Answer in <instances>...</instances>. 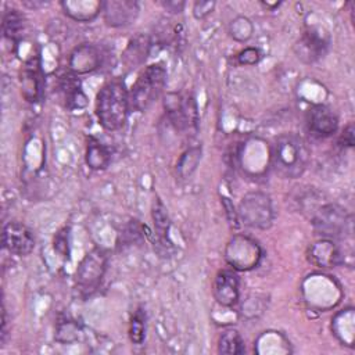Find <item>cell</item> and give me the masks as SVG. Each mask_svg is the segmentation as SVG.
I'll return each mask as SVG.
<instances>
[{
    "instance_id": "d6a6232c",
    "label": "cell",
    "mask_w": 355,
    "mask_h": 355,
    "mask_svg": "<svg viewBox=\"0 0 355 355\" xmlns=\"http://www.w3.org/2000/svg\"><path fill=\"white\" fill-rule=\"evenodd\" d=\"M222 202H223V205H225V208H226V214H227V216H229V220H230V223L232 225H234L236 227L239 226V216H237V211H234V208H233V205H232V202L229 201V198H222Z\"/></svg>"
},
{
    "instance_id": "9a60e30c",
    "label": "cell",
    "mask_w": 355,
    "mask_h": 355,
    "mask_svg": "<svg viewBox=\"0 0 355 355\" xmlns=\"http://www.w3.org/2000/svg\"><path fill=\"white\" fill-rule=\"evenodd\" d=\"M101 64V53L92 43H82L69 54L68 65L72 73L83 75L93 72Z\"/></svg>"
},
{
    "instance_id": "1f68e13d",
    "label": "cell",
    "mask_w": 355,
    "mask_h": 355,
    "mask_svg": "<svg viewBox=\"0 0 355 355\" xmlns=\"http://www.w3.org/2000/svg\"><path fill=\"white\" fill-rule=\"evenodd\" d=\"M338 144L341 146V147H352L354 146V125L352 123H348L345 128H344V130H343V133H341V136H340V139H338Z\"/></svg>"
},
{
    "instance_id": "30bf717a",
    "label": "cell",
    "mask_w": 355,
    "mask_h": 355,
    "mask_svg": "<svg viewBox=\"0 0 355 355\" xmlns=\"http://www.w3.org/2000/svg\"><path fill=\"white\" fill-rule=\"evenodd\" d=\"M308 261L318 268H333L347 262V252L337 240L320 239L309 245L306 252Z\"/></svg>"
},
{
    "instance_id": "cb8c5ba5",
    "label": "cell",
    "mask_w": 355,
    "mask_h": 355,
    "mask_svg": "<svg viewBox=\"0 0 355 355\" xmlns=\"http://www.w3.org/2000/svg\"><path fill=\"white\" fill-rule=\"evenodd\" d=\"M148 47H150V43L146 36H136L135 39H132L125 51L128 62L133 65L141 64L148 54Z\"/></svg>"
},
{
    "instance_id": "7a4b0ae2",
    "label": "cell",
    "mask_w": 355,
    "mask_h": 355,
    "mask_svg": "<svg viewBox=\"0 0 355 355\" xmlns=\"http://www.w3.org/2000/svg\"><path fill=\"white\" fill-rule=\"evenodd\" d=\"M129 108V93L122 80H111L97 93L96 115L107 130L121 129L128 119Z\"/></svg>"
},
{
    "instance_id": "7402d4cb",
    "label": "cell",
    "mask_w": 355,
    "mask_h": 355,
    "mask_svg": "<svg viewBox=\"0 0 355 355\" xmlns=\"http://www.w3.org/2000/svg\"><path fill=\"white\" fill-rule=\"evenodd\" d=\"M218 352L223 355H240L244 352V341L237 330H225L218 340Z\"/></svg>"
},
{
    "instance_id": "2e32d148",
    "label": "cell",
    "mask_w": 355,
    "mask_h": 355,
    "mask_svg": "<svg viewBox=\"0 0 355 355\" xmlns=\"http://www.w3.org/2000/svg\"><path fill=\"white\" fill-rule=\"evenodd\" d=\"M212 294L218 304L233 306L239 301V276L229 269L219 270L214 279Z\"/></svg>"
},
{
    "instance_id": "9c48e42d",
    "label": "cell",
    "mask_w": 355,
    "mask_h": 355,
    "mask_svg": "<svg viewBox=\"0 0 355 355\" xmlns=\"http://www.w3.org/2000/svg\"><path fill=\"white\" fill-rule=\"evenodd\" d=\"M330 46L329 35L318 26H308L294 44L297 58L305 64H312L326 55Z\"/></svg>"
},
{
    "instance_id": "f546056e",
    "label": "cell",
    "mask_w": 355,
    "mask_h": 355,
    "mask_svg": "<svg viewBox=\"0 0 355 355\" xmlns=\"http://www.w3.org/2000/svg\"><path fill=\"white\" fill-rule=\"evenodd\" d=\"M261 60V51L257 47H245L237 54V62L240 65H255Z\"/></svg>"
},
{
    "instance_id": "ffe728a7",
    "label": "cell",
    "mask_w": 355,
    "mask_h": 355,
    "mask_svg": "<svg viewBox=\"0 0 355 355\" xmlns=\"http://www.w3.org/2000/svg\"><path fill=\"white\" fill-rule=\"evenodd\" d=\"M85 159H86V164L89 168H92L94 171H100V169H105L110 165L111 154H110L108 148L100 140L90 137L87 140V146H86Z\"/></svg>"
},
{
    "instance_id": "277c9868",
    "label": "cell",
    "mask_w": 355,
    "mask_h": 355,
    "mask_svg": "<svg viewBox=\"0 0 355 355\" xmlns=\"http://www.w3.org/2000/svg\"><path fill=\"white\" fill-rule=\"evenodd\" d=\"M312 225L323 239L345 240L352 237V215L333 202L323 204L313 212Z\"/></svg>"
},
{
    "instance_id": "6da1fadb",
    "label": "cell",
    "mask_w": 355,
    "mask_h": 355,
    "mask_svg": "<svg viewBox=\"0 0 355 355\" xmlns=\"http://www.w3.org/2000/svg\"><path fill=\"white\" fill-rule=\"evenodd\" d=\"M311 161L308 141L295 133L280 135L270 150V166L283 179L300 178Z\"/></svg>"
},
{
    "instance_id": "5bb4252c",
    "label": "cell",
    "mask_w": 355,
    "mask_h": 355,
    "mask_svg": "<svg viewBox=\"0 0 355 355\" xmlns=\"http://www.w3.org/2000/svg\"><path fill=\"white\" fill-rule=\"evenodd\" d=\"M44 78L40 68L39 57H32L21 73V93L29 103H36L43 96Z\"/></svg>"
},
{
    "instance_id": "7c38bea8",
    "label": "cell",
    "mask_w": 355,
    "mask_h": 355,
    "mask_svg": "<svg viewBox=\"0 0 355 355\" xmlns=\"http://www.w3.org/2000/svg\"><path fill=\"white\" fill-rule=\"evenodd\" d=\"M306 128L312 136L324 139L336 133L338 128V118L327 105L313 104L306 111Z\"/></svg>"
},
{
    "instance_id": "52a82bcc",
    "label": "cell",
    "mask_w": 355,
    "mask_h": 355,
    "mask_svg": "<svg viewBox=\"0 0 355 355\" xmlns=\"http://www.w3.org/2000/svg\"><path fill=\"white\" fill-rule=\"evenodd\" d=\"M164 108L169 122L180 132H197L198 111L191 96L183 97L178 93H168L164 98Z\"/></svg>"
},
{
    "instance_id": "836d02e7",
    "label": "cell",
    "mask_w": 355,
    "mask_h": 355,
    "mask_svg": "<svg viewBox=\"0 0 355 355\" xmlns=\"http://www.w3.org/2000/svg\"><path fill=\"white\" fill-rule=\"evenodd\" d=\"M162 6L171 12H180L184 7V1H164Z\"/></svg>"
},
{
    "instance_id": "5b68a950",
    "label": "cell",
    "mask_w": 355,
    "mask_h": 355,
    "mask_svg": "<svg viewBox=\"0 0 355 355\" xmlns=\"http://www.w3.org/2000/svg\"><path fill=\"white\" fill-rule=\"evenodd\" d=\"M241 223L252 229H269L275 220V209L270 197L263 191H250L243 196L237 208Z\"/></svg>"
},
{
    "instance_id": "e575fe53",
    "label": "cell",
    "mask_w": 355,
    "mask_h": 355,
    "mask_svg": "<svg viewBox=\"0 0 355 355\" xmlns=\"http://www.w3.org/2000/svg\"><path fill=\"white\" fill-rule=\"evenodd\" d=\"M265 7H268V8H270V10H273V8H276V7H279L280 6V3H262Z\"/></svg>"
},
{
    "instance_id": "ac0fdd59",
    "label": "cell",
    "mask_w": 355,
    "mask_h": 355,
    "mask_svg": "<svg viewBox=\"0 0 355 355\" xmlns=\"http://www.w3.org/2000/svg\"><path fill=\"white\" fill-rule=\"evenodd\" d=\"M62 11L67 17L78 22L93 21L103 8V1L96 0H65L61 1Z\"/></svg>"
},
{
    "instance_id": "e0dca14e",
    "label": "cell",
    "mask_w": 355,
    "mask_h": 355,
    "mask_svg": "<svg viewBox=\"0 0 355 355\" xmlns=\"http://www.w3.org/2000/svg\"><path fill=\"white\" fill-rule=\"evenodd\" d=\"M60 92L62 93L64 97V104L69 110H79L86 107L87 104V97L82 90L80 80L76 78L75 73L69 72L65 73L60 78L58 82Z\"/></svg>"
},
{
    "instance_id": "83f0119b",
    "label": "cell",
    "mask_w": 355,
    "mask_h": 355,
    "mask_svg": "<svg viewBox=\"0 0 355 355\" xmlns=\"http://www.w3.org/2000/svg\"><path fill=\"white\" fill-rule=\"evenodd\" d=\"M153 219H154V225H155V229H157L159 237L162 240H165L171 223H169V218H168L166 209H165L164 204L159 200H155V202H154Z\"/></svg>"
},
{
    "instance_id": "d4e9b609",
    "label": "cell",
    "mask_w": 355,
    "mask_h": 355,
    "mask_svg": "<svg viewBox=\"0 0 355 355\" xmlns=\"http://www.w3.org/2000/svg\"><path fill=\"white\" fill-rule=\"evenodd\" d=\"M80 334H82L80 326L75 320L67 319V320H62L57 324L55 340L58 343H62V344H72V343L79 340Z\"/></svg>"
},
{
    "instance_id": "603a6c76",
    "label": "cell",
    "mask_w": 355,
    "mask_h": 355,
    "mask_svg": "<svg viewBox=\"0 0 355 355\" xmlns=\"http://www.w3.org/2000/svg\"><path fill=\"white\" fill-rule=\"evenodd\" d=\"M201 159V147H190L189 150H186L178 164H176V172L180 178H189L198 166V162Z\"/></svg>"
},
{
    "instance_id": "d6986e66",
    "label": "cell",
    "mask_w": 355,
    "mask_h": 355,
    "mask_svg": "<svg viewBox=\"0 0 355 355\" xmlns=\"http://www.w3.org/2000/svg\"><path fill=\"white\" fill-rule=\"evenodd\" d=\"M354 308H345L331 319V330L343 345L352 347L354 343Z\"/></svg>"
},
{
    "instance_id": "3957f363",
    "label": "cell",
    "mask_w": 355,
    "mask_h": 355,
    "mask_svg": "<svg viewBox=\"0 0 355 355\" xmlns=\"http://www.w3.org/2000/svg\"><path fill=\"white\" fill-rule=\"evenodd\" d=\"M166 83V71L162 64H151L137 76L129 93V104L135 111H147L162 94Z\"/></svg>"
},
{
    "instance_id": "4fadbf2b",
    "label": "cell",
    "mask_w": 355,
    "mask_h": 355,
    "mask_svg": "<svg viewBox=\"0 0 355 355\" xmlns=\"http://www.w3.org/2000/svg\"><path fill=\"white\" fill-rule=\"evenodd\" d=\"M139 3L133 0L103 1V18L112 28H123L133 24L139 15Z\"/></svg>"
},
{
    "instance_id": "4dcf8cb0",
    "label": "cell",
    "mask_w": 355,
    "mask_h": 355,
    "mask_svg": "<svg viewBox=\"0 0 355 355\" xmlns=\"http://www.w3.org/2000/svg\"><path fill=\"white\" fill-rule=\"evenodd\" d=\"M215 7V1H196L193 6V15L197 19H204L208 14L212 12Z\"/></svg>"
},
{
    "instance_id": "8fae6325",
    "label": "cell",
    "mask_w": 355,
    "mask_h": 355,
    "mask_svg": "<svg viewBox=\"0 0 355 355\" xmlns=\"http://www.w3.org/2000/svg\"><path fill=\"white\" fill-rule=\"evenodd\" d=\"M3 247L15 255H28L35 248V236L32 230L18 220L8 222L3 227Z\"/></svg>"
},
{
    "instance_id": "44dd1931",
    "label": "cell",
    "mask_w": 355,
    "mask_h": 355,
    "mask_svg": "<svg viewBox=\"0 0 355 355\" xmlns=\"http://www.w3.org/2000/svg\"><path fill=\"white\" fill-rule=\"evenodd\" d=\"M25 26L24 15L18 10H7L3 15V33L10 39L15 46L21 37V33Z\"/></svg>"
},
{
    "instance_id": "8992f818",
    "label": "cell",
    "mask_w": 355,
    "mask_h": 355,
    "mask_svg": "<svg viewBox=\"0 0 355 355\" xmlns=\"http://www.w3.org/2000/svg\"><path fill=\"white\" fill-rule=\"evenodd\" d=\"M107 269V254L101 248L89 251L76 269V288L83 295H92L104 277Z\"/></svg>"
},
{
    "instance_id": "484cf974",
    "label": "cell",
    "mask_w": 355,
    "mask_h": 355,
    "mask_svg": "<svg viewBox=\"0 0 355 355\" xmlns=\"http://www.w3.org/2000/svg\"><path fill=\"white\" fill-rule=\"evenodd\" d=\"M230 36L237 42H247L254 33V25L247 17H236L229 25Z\"/></svg>"
},
{
    "instance_id": "4316f807",
    "label": "cell",
    "mask_w": 355,
    "mask_h": 355,
    "mask_svg": "<svg viewBox=\"0 0 355 355\" xmlns=\"http://www.w3.org/2000/svg\"><path fill=\"white\" fill-rule=\"evenodd\" d=\"M146 336V316L141 309H137L130 319L129 338L133 344H141Z\"/></svg>"
},
{
    "instance_id": "ba28073f",
    "label": "cell",
    "mask_w": 355,
    "mask_h": 355,
    "mask_svg": "<svg viewBox=\"0 0 355 355\" xmlns=\"http://www.w3.org/2000/svg\"><path fill=\"white\" fill-rule=\"evenodd\" d=\"M262 258L259 244L244 234H234L225 250V259L237 270L254 269Z\"/></svg>"
},
{
    "instance_id": "f1b7e54d",
    "label": "cell",
    "mask_w": 355,
    "mask_h": 355,
    "mask_svg": "<svg viewBox=\"0 0 355 355\" xmlns=\"http://www.w3.org/2000/svg\"><path fill=\"white\" fill-rule=\"evenodd\" d=\"M54 250L64 258L69 255V227L60 229L54 236Z\"/></svg>"
}]
</instances>
